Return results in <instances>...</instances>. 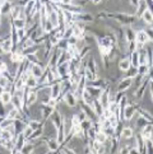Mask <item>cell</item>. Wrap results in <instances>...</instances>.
Masks as SVG:
<instances>
[{
  "label": "cell",
  "instance_id": "6da1fadb",
  "mask_svg": "<svg viewBox=\"0 0 153 154\" xmlns=\"http://www.w3.org/2000/svg\"><path fill=\"white\" fill-rule=\"evenodd\" d=\"M107 18L114 19L120 26H129V27H132L136 22L135 15L128 13H107Z\"/></svg>",
  "mask_w": 153,
  "mask_h": 154
},
{
  "label": "cell",
  "instance_id": "7a4b0ae2",
  "mask_svg": "<svg viewBox=\"0 0 153 154\" xmlns=\"http://www.w3.org/2000/svg\"><path fill=\"white\" fill-rule=\"evenodd\" d=\"M61 50L58 47H54V50L51 52V55L48 56V60H47V63H46V68H56V65H58V60L60 57V55H61Z\"/></svg>",
  "mask_w": 153,
  "mask_h": 154
},
{
  "label": "cell",
  "instance_id": "3957f363",
  "mask_svg": "<svg viewBox=\"0 0 153 154\" xmlns=\"http://www.w3.org/2000/svg\"><path fill=\"white\" fill-rule=\"evenodd\" d=\"M136 115V109L134 107V104H128L123 108V112H121V117L124 121H132L134 119V116Z\"/></svg>",
  "mask_w": 153,
  "mask_h": 154
},
{
  "label": "cell",
  "instance_id": "277c9868",
  "mask_svg": "<svg viewBox=\"0 0 153 154\" xmlns=\"http://www.w3.org/2000/svg\"><path fill=\"white\" fill-rule=\"evenodd\" d=\"M61 97H63L64 103L67 104L68 107H70V108L76 107V104H78V100H76L75 94H74V93H73L72 91H68L67 93H64V94H63Z\"/></svg>",
  "mask_w": 153,
  "mask_h": 154
},
{
  "label": "cell",
  "instance_id": "5b68a950",
  "mask_svg": "<svg viewBox=\"0 0 153 154\" xmlns=\"http://www.w3.org/2000/svg\"><path fill=\"white\" fill-rule=\"evenodd\" d=\"M24 54H23V50L19 47V48H15V50H13L12 52H10V61H12L13 64H20L24 61Z\"/></svg>",
  "mask_w": 153,
  "mask_h": 154
},
{
  "label": "cell",
  "instance_id": "8992f818",
  "mask_svg": "<svg viewBox=\"0 0 153 154\" xmlns=\"http://www.w3.org/2000/svg\"><path fill=\"white\" fill-rule=\"evenodd\" d=\"M135 43H140V45H143L145 46L147 43H151L152 41L149 40V37L148 35L145 33V31L144 29H139V31H135V40H134Z\"/></svg>",
  "mask_w": 153,
  "mask_h": 154
},
{
  "label": "cell",
  "instance_id": "52a82bcc",
  "mask_svg": "<svg viewBox=\"0 0 153 154\" xmlns=\"http://www.w3.org/2000/svg\"><path fill=\"white\" fill-rule=\"evenodd\" d=\"M43 71H45V66H43L42 64H31V68H30V73L32 76H35V78L38 80L42 76Z\"/></svg>",
  "mask_w": 153,
  "mask_h": 154
},
{
  "label": "cell",
  "instance_id": "ba28073f",
  "mask_svg": "<svg viewBox=\"0 0 153 154\" xmlns=\"http://www.w3.org/2000/svg\"><path fill=\"white\" fill-rule=\"evenodd\" d=\"M134 135H135V133H134L133 126H124L121 131H120L119 137H120V140H129V139H132Z\"/></svg>",
  "mask_w": 153,
  "mask_h": 154
},
{
  "label": "cell",
  "instance_id": "9c48e42d",
  "mask_svg": "<svg viewBox=\"0 0 153 154\" xmlns=\"http://www.w3.org/2000/svg\"><path fill=\"white\" fill-rule=\"evenodd\" d=\"M0 48L3 50L4 55L5 54H10L13 51V42H12V38H10V36H8L7 38H4V40L0 41Z\"/></svg>",
  "mask_w": 153,
  "mask_h": 154
},
{
  "label": "cell",
  "instance_id": "30bf717a",
  "mask_svg": "<svg viewBox=\"0 0 153 154\" xmlns=\"http://www.w3.org/2000/svg\"><path fill=\"white\" fill-rule=\"evenodd\" d=\"M63 119H64V116L61 115V112H60L59 109H54L52 115L50 116V121H51L52 125L55 126L56 129L59 128V126H61V124H63Z\"/></svg>",
  "mask_w": 153,
  "mask_h": 154
},
{
  "label": "cell",
  "instance_id": "8fae6325",
  "mask_svg": "<svg viewBox=\"0 0 153 154\" xmlns=\"http://www.w3.org/2000/svg\"><path fill=\"white\" fill-rule=\"evenodd\" d=\"M50 97L55 98V100H60L61 97V85H60V82H56L50 85Z\"/></svg>",
  "mask_w": 153,
  "mask_h": 154
},
{
  "label": "cell",
  "instance_id": "7c38bea8",
  "mask_svg": "<svg viewBox=\"0 0 153 154\" xmlns=\"http://www.w3.org/2000/svg\"><path fill=\"white\" fill-rule=\"evenodd\" d=\"M42 139L45 140L46 143V146H47V150H52V152H58L59 148H60V144L58 143L56 137H43Z\"/></svg>",
  "mask_w": 153,
  "mask_h": 154
},
{
  "label": "cell",
  "instance_id": "4fadbf2b",
  "mask_svg": "<svg viewBox=\"0 0 153 154\" xmlns=\"http://www.w3.org/2000/svg\"><path fill=\"white\" fill-rule=\"evenodd\" d=\"M133 84V79H130V78H123L121 80L117 83V92H126L130 87H132Z\"/></svg>",
  "mask_w": 153,
  "mask_h": 154
},
{
  "label": "cell",
  "instance_id": "5bb4252c",
  "mask_svg": "<svg viewBox=\"0 0 153 154\" xmlns=\"http://www.w3.org/2000/svg\"><path fill=\"white\" fill-rule=\"evenodd\" d=\"M152 128H153V126H152V122L147 124L144 128H142L139 135L142 136V139H143V140H149V139H152V131H153Z\"/></svg>",
  "mask_w": 153,
  "mask_h": 154
},
{
  "label": "cell",
  "instance_id": "9a60e30c",
  "mask_svg": "<svg viewBox=\"0 0 153 154\" xmlns=\"http://www.w3.org/2000/svg\"><path fill=\"white\" fill-rule=\"evenodd\" d=\"M13 4L10 2H2L0 3V18L4 17V15H9L10 10H12Z\"/></svg>",
  "mask_w": 153,
  "mask_h": 154
},
{
  "label": "cell",
  "instance_id": "2e32d148",
  "mask_svg": "<svg viewBox=\"0 0 153 154\" xmlns=\"http://www.w3.org/2000/svg\"><path fill=\"white\" fill-rule=\"evenodd\" d=\"M26 141H27L26 137L22 135V133H20V134H17V135H15V137H14V149L22 150V148L24 146Z\"/></svg>",
  "mask_w": 153,
  "mask_h": 154
},
{
  "label": "cell",
  "instance_id": "e0dca14e",
  "mask_svg": "<svg viewBox=\"0 0 153 154\" xmlns=\"http://www.w3.org/2000/svg\"><path fill=\"white\" fill-rule=\"evenodd\" d=\"M12 97H13V93L10 91H3L0 93V103H3L4 106H7L12 102Z\"/></svg>",
  "mask_w": 153,
  "mask_h": 154
},
{
  "label": "cell",
  "instance_id": "ac0fdd59",
  "mask_svg": "<svg viewBox=\"0 0 153 154\" xmlns=\"http://www.w3.org/2000/svg\"><path fill=\"white\" fill-rule=\"evenodd\" d=\"M80 101L82 103H84V104H88V106L91 107L92 104H93V101H95V98L92 97L88 92H87L86 89L82 92V94H80Z\"/></svg>",
  "mask_w": 153,
  "mask_h": 154
},
{
  "label": "cell",
  "instance_id": "d6986e66",
  "mask_svg": "<svg viewBox=\"0 0 153 154\" xmlns=\"http://www.w3.org/2000/svg\"><path fill=\"white\" fill-rule=\"evenodd\" d=\"M40 111H41V116H42V119L45 120V121H47L48 119H50L51 115H52L54 108L46 106V104H42V107L40 108Z\"/></svg>",
  "mask_w": 153,
  "mask_h": 154
},
{
  "label": "cell",
  "instance_id": "ffe728a7",
  "mask_svg": "<svg viewBox=\"0 0 153 154\" xmlns=\"http://www.w3.org/2000/svg\"><path fill=\"white\" fill-rule=\"evenodd\" d=\"M140 17H142V19H143L148 26H152V22H153V13H152V10L144 9L143 13L140 14Z\"/></svg>",
  "mask_w": 153,
  "mask_h": 154
},
{
  "label": "cell",
  "instance_id": "44dd1931",
  "mask_svg": "<svg viewBox=\"0 0 153 154\" xmlns=\"http://www.w3.org/2000/svg\"><path fill=\"white\" fill-rule=\"evenodd\" d=\"M117 66H119V70H120V71H124V73H125V71H126L130 66H132V65H130V59H129V56H125V57H123L121 60H120Z\"/></svg>",
  "mask_w": 153,
  "mask_h": 154
},
{
  "label": "cell",
  "instance_id": "7402d4cb",
  "mask_svg": "<svg viewBox=\"0 0 153 154\" xmlns=\"http://www.w3.org/2000/svg\"><path fill=\"white\" fill-rule=\"evenodd\" d=\"M136 109V112H138V116H140V117H143L144 120H147L148 122H152V113L151 112H148L145 108H143V107H136L135 108Z\"/></svg>",
  "mask_w": 153,
  "mask_h": 154
},
{
  "label": "cell",
  "instance_id": "603a6c76",
  "mask_svg": "<svg viewBox=\"0 0 153 154\" xmlns=\"http://www.w3.org/2000/svg\"><path fill=\"white\" fill-rule=\"evenodd\" d=\"M56 70L60 76H65V75H69V61L67 63H63L56 66Z\"/></svg>",
  "mask_w": 153,
  "mask_h": 154
},
{
  "label": "cell",
  "instance_id": "cb8c5ba5",
  "mask_svg": "<svg viewBox=\"0 0 153 154\" xmlns=\"http://www.w3.org/2000/svg\"><path fill=\"white\" fill-rule=\"evenodd\" d=\"M24 84H26L27 88H30V89H35V88L38 85V82H37V79L35 78V76H32V75L30 74V75L26 78Z\"/></svg>",
  "mask_w": 153,
  "mask_h": 154
},
{
  "label": "cell",
  "instance_id": "d4e9b609",
  "mask_svg": "<svg viewBox=\"0 0 153 154\" xmlns=\"http://www.w3.org/2000/svg\"><path fill=\"white\" fill-rule=\"evenodd\" d=\"M86 91L89 93V94L95 98V100H97L98 97H100V94L102 93L103 89H101V88H96V87H91V85H87L86 87Z\"/></svg>",
  "mask_w": 153,
  "mask_h": 154
},
{
  "label": "cell",
  "instance_id": "484cf974",
  "mask_svg": "<svg viewBox=\"0 0 153 154\" xmlns=\"http://www.w3.org/2000/svg\"><path fill=\"white\" fill-rule=\"evenodd\" d=\"M129 59H130V65L134 68L139 66V52L138 51H133L129 54Z\"/></svg>",
  "mask_w": 153,
  "mask_h": 154
},
{
  "label": "cell",
  "instance_id": "4316f807",
  "mask_svg": "<svg viewBox=\"0 0 153 154\" xmlns=\"http://www.w3.org/2000/svg\"><path fill=\"white\" fill-rule=\"evenodd\" d=\"M10 22H12V26L14 27L15 29L26 28V27H27V20H26V18H17V19L10 20Z\"/></svg>",
  "mask_w": 153,
  "mask_h": 154
},
{
  "label": "cell",
  "instance_id": "83f0119b",
  "mask_svg": "<svg viewBox=\"0 0 153 154\" xmlns=\"http://www.w3.org/2000/svg\"><path fill=\"white\" fill-rule=\"evenodd\" d=\"M124 36L126 42H132L135 40V31L133 29V27H128L126 29H124Z\"/></svg>",
  "mask_w": 153,
  "mask_h": 154
},
{
  "label": "cell",
  "instance_id": "f1b7e54d",
  "mask_svg": "<svg viewBox=\"0 0 153 154\" xmlns=\"http://www.w3.org/2000/svg\"><path fill=\"white\" fill-rule=\"evenodd\" d=\"M110 139H111V137H108V136L101 130V131H98V133H96L93 140H96L97 143H100V144H105V143H106L107 140H110Z\"/></svg>",
  "mask_w": 153,
  "mask_h": 154
},
{
  "label": "cell",
  "instance_id": "f546056e",
  "mask_svg": "<svg viewBox=\"0 0 153 154\" xmlns=\"http://www.w3.org/2000/svg\"><path fill=\"white\" fill-rule=\"evenodd\" d=\"M35 148H36V145L33 144V143H31V141H26V144H24V146L22 148V154H32L35 152Z\"/></svg>",
  "mask_w": 153,
  "mask_h": 154
},
{
  "label": "cell",
  "instance_id": "4dcf8cb0",
  "mask_svg": "<svg viewBox=\"0 0 153 154\" xmlns=\"http://www.w3.org/2000/svg\"><path fill=\"white\" fill-rule=\"evenodd\" d=\"M91 108L93 109V112H95V115H96L97 117H100L101 115H102V112H103V107L101 106L100 102H98L97 100H95V101H93V104L91 106Z\"/></svg>",
  "mask_w": 153,
  "mask_h": 154
},
{
  "label": "cell",
  "instance_id": "1f68e13d",
  "mask_svg": "<svg viewBox=\"0 0 153 154\" xmlns=\"http://www.w3.org/2000/svg\"><path fill=\"white\" fill-rule=\"evenodd\" d=\"M27 125H28L32 130H37V129H40V128H42V126H43V124L41 122V121H38L36 119L28 120V121H27Z\"/></svg>",
  "mask_w": 153,
  "mask_h": 154
},
{
  "label": "cell",
  "instance_id": "d6a6232c",
  "mask_svg": "<svg viewBox=\"0 0 153 154\" xmlns=\"http://www.w3.org/2000/svg\"><path fill=\"white\" fill-rule=\"evenodd\" d=\"M26 60L30 64H41L40 57L37 56V54H28V55H26Z\"/></svg>",
  "mask_w": 153,
  "mask_h": 154
},
{
  "label": "cell",
  "instance_id": "836d02e7",
  "mask_svg": "<svg viewBox=\"0 0 153 154\" xmlns=\"http://www.w3.org/2000/svg\"><path fill=\"white\" fill-rule=\"evenodd\" d=\"M107 120H108V122H110V125L112 126V128H116V126L119 125V122H120V119L117 117L116 113H111Z\"/></svg>",
  "mask_w": 153,
  "mask_h": 154
},
{
  "label": "cell",
  "instance_id": "e575fe53",
  "mask_svg": "<svg viewBox=\"0 0 153 154\" xmlns=\"http://www.w3.org/2000/svg\"><path fill=\"white\" fill-rule=\"evenodd\" d=\"M126 78H130V79H134L135 76H138V68H134V66H130L126 71Z\"/></svg>",
  "mask_w": 153,
  "mask_h": 154
},
{
  "label": "cell",
  "instance_id": "d590c367",
  "mask_svg": "<svg viewBox=\"0 0 153 154\" xmlns=\"http://www.w3.org/2000/svg\"><path fill=\"white\" fill-rule=\"evenodd\" d=\"M17 37H18L19 43L23 41L24 38H27V31H26V28H19V29H17Z\"/></svg>",
  "mask_w": 153,
  "mask_h": 154
},
{
  "label": "cell",
  "instance_id": "8d00e7d4",
  "mask_svg": "<svg viewBox=\"0 0 153 154\" xmlns=\"http://www.w3.org/2000/svg\"><path fill=\"white\" fill-rule=\"evenodd\" d=\"M32 133H33V130H32L28 125H26V126H24V129H23V131H22V135L26 137V140H28V139H30V136L32 135Z\"/></svg>",
  "mask_w": 153,
  "mask_h": 154
},
{
  "label": "cell",
  "instance_id": "74e56055",
  "mask_svg": "<svg viewBox=\"0 0 153 154\" xmlns=\"http://www.w3.org/2000/svg\"><path fill=\"white\" fill-rule=\"evenodd\" d=\"M58 48H60L61 51H67V48H68V41L67 40H64V38H61V40H59V42H58Z\"/></svg>",
  "mask_w": 153,
  "mask_h": 154
},
{
  "label": "cell",
  "instance_id": "f35d334b",
  "mask_svg": "<svg viewBox=\"0 0 153 154\" xmlns=\"http://www.w3.org/2000/svg\"><path fill=\"white\" fill-rule=\"evenodd\" d=\"M10 84H13V83H10V82L7 78H4L3 75H0V87H2L3 89H5V88L9 87Z\"/></svg>",
  "mask_w": 153,
  "mask_h": 154
},
{
  "label": "cell",
  "instance_id": "ab89813d",
  "mask_svg": "<svg viewBox=\"0 0 153 154\" xmlns=\"http://www.w3.org/2000/svg\"><path fill=\"white\" fill-rule=\"evenodd\" d=\"M58 103H59V101L55 100V98H48V101H47L45 104H46V106H48V107H51V108L55 109V108L58 107Z\"/></svg>",
  "mask_w": 153,
  "mask_h": 154
},
{
  "label": "cell",
  "instance_id": "60d3db41",
  "mask_svg": "<svg viewBox=\"0 0 153 154\" xmlns=\"http://www.w3.org/2000/svg\"><path fill=\"white\" fill-rule=\"evenodd\" d=\"M147 124H149V122L147 120H144L143 117H140V116H138V119H136V121H135V125L139 126V128H144Z\"/></svg>",
  "mask_w": 153,
  "mask_h": 154
},
{
  "label": "cell",
  "instance_id": "b9f144b4",
  "mask_svg": "<svg viewBox=\"0 0 153 154\" xmlns=\"http://www.w3.org/2000/svg\"><path fill=\"white\" fill-rule=\"evenodd\" d=\"M76 117H78V120L80 121V122H83V121L84 120H87V119H88V117H87V113L83 111V109H79V112L78 113H76Z\"/></svg>",
  "mask_w": 153,
  "mask_h": 154
},
{
  "label": "cell",
  "instance_id": "7bdbcfd3",
  "mask_svg": "<svg viewBox=\"0 0 153 154\" xmlns=\"http://www.w3.org/2000/svg\"><path fill=\"white\" fill-rule=\"evenodd\" d=\"M61 153L63 154H78L74 149H72V148L68 146V145H64V148L61 149Z\"/></svg>",
  "mask_w": 153,
  "mask_h": 154
},
{
  "label": "cell",
  "instance_id": "ee69618b",
  "mask_svg": "<svg viewBox=\"0 0 153 154\" xmlns=\"http://www.w3.org/2000/svg\"><path fill=\"white\" fill-rule=\"evenodd\" d=\"M4 71H9V66L5 61L0 60V73H4Z\"/></svg>",
  "mask_w": 153,
  "mask_h": 154
},
{
  "label": "cell",
  "instance_id": "f6af8a7d",
  "mask_svg": "<svg viewBox=\"0 0 153 154\" xmlns=\"http://www.w3.org/2000/svg\"><path fill=\"white\" fill-rule=\"evenodd\" d=\"M96 18H97L98 20L106 19V18H107V13H106V12H101V13H97V15H96Z\"/></svg>",
  "mask_w": 153,
  "mask_h": 154
},
{
  "label": "cell",
  "instance_id": "bcb514c9",
  "mask_svg": "<svg viewBox=\"0 0 153 154\" xmlns=\"http://www.w3.org/2000/svg\"><path fill=\"white\" fill-rule=\"evenodd\" d=\"M129 154H139V152H138L136 148H130V149H129Z\"/></svg>",
  "mask_w": 153,
  "mask_h": 154
},
{
  "label": "cell",
  "instance_id": "7dc6e473",
  "mask_svg": "<svg viewBox=\"0 0 153 154\" xmlns=\"http://www.w3.org/2000/svg\"><path fill=\"white\" fill-rule=\"evenodd\" d=\"M73 0H60L59 4H72Z\"/></svg>",
  "mask_w": 153,
  "mask_h": 154
},
{
  "label": "cell",
  "instance_id": "c3c4849f",
  "mask_svg": "<svg viewBox=\"0 0 153 154\" xmlns=\"http://www.w3.org/2000/svg\"><path fill=\"white\" fill-rule=\"evenodd\" d=\"M103 2V0H92V3H93L95 5H98V4H101Z\"/></svg>",
  "mask_w": 153,
  "mask_h": 154
},
{
  "label": "cell",
  "instance_id": "681fc988",
  "mask_svg": "<svg viewBox=\"0 0 153 154\" xmlns=\"http://www.w3.org/2000/svg\"><path fill=\"white\" fill-rule=\"evenodd\" d=\"M5 117H2V116H0V125H2V122H3V120H4Z\"/></svg>",
  "mask_w": 153,
  "mask_h": 154
},
{
  "label": "cell",
  "instance_id": "f907efd6",
  "mask_svg": "<svg viewBox=\"0 0 153 154\" xmlns=\"http://www.w3.org/2000/svg\"><path fill=\"white\" fill-rule=\"evenodd\" d=\"M2 2H10V3H12V0H2Z\"/></svg>",
  "mask_w": 153,
  "mask_h": 154
},
{
  "label": "cell",
  "instance_id": "816d5d0a",
  "mask_svg": "<svg viewBox=\"0 0 153 154\" xmlns=\"http://www.w3.org/2000/svg\"><path fill=\"white\" fill-rule=\"evenodd\" d=\"M91 154H93V153H91Z\"/></svg>",
  "mask_w": 153,
  "mask_h": 154
},
{
  "label": "cell",
  "instance_id": "f5cc1de1",
  "mask_svg": "<svg viewBox=\"0 0 153 154\" xmlns=\"http://www.w3.org/2000/svg\"><path fill=\"white\" fill-rule=\"evenodd\" d=\"M0 74H2V73H0Z\"/></svg>",
  "mask_w": 153,
  "mask_h": 154
}]
</instances>
